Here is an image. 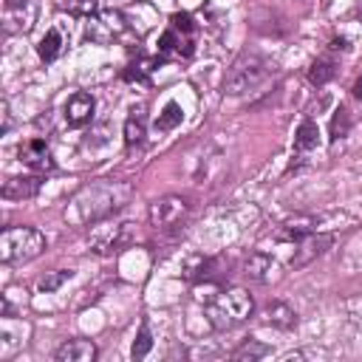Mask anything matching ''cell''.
Instances as JSON below:
<instances>
[{
	"instance_id": "obj_4",
	"label": "cell",
	"mask_w": 362,
	"mask_h": 362,
	"mask_svg": "<svg viewBox=\"0 0 362 362\" xmlns=\"http://www.w3.org/2000/svg\"><path fill=\"white\" fill-rule=\"evenodd\" d=\"M45 235L34 226H6L0 235V260L8 263H25L42 255Z\"/></svg>"
},
{
	"instance_id": "obj_19",
	"label": "cell",
	"mask_w": 362,
	"mask_h": 362,
	"mask_svg": "<svg viewBox=\"0 0 362 362\" xmlns=\"http://www.w3.org/2000/svg\"><path fill=\"white\" fill-rule=\"evenodd\" d=\"M314 226H317V221L311 215H291V218H286L280 223V235L283 238H291V240H300V238L311 235Z\"/></svg>"
},
{
	"instance_id": "obj_17",
	"label": "cell",
	"mask_w": 362,
	"mask_h": 362,
	"mask_svg": "<svg viewBox=\"0 0 362 362\" xmlns=\"http://www.w3.org/2000/svg\"><path fill=\"white\" fill-rule=\"evenodd\" d=\"M144 133H147L144 110H141V107H133L130 116L124 119V144H127V147H139V144L144 141Z\"/></svg>"
},
{
	"instance_id": "obj_25",
	"label": "cell",
	"mask_w": 362,
	"mask_h": 362,
	"mask_svg": "<svg viewBox=\"0 0 362 362\" xmlns=\"http://www.w3.org/2000/svg\"><path fill=\"white\" fill-rule=\"evenodd\" d=\"M351 130V110L342 105L334 110V119H331V141H339L342 136H348Z\"/></svg>"
},
{
	"instance_id": "obj_7",
	"label": "cell",
	"mask_w": 362,
	"mask_h": 362,
	"mask_svg": "<svg viewBox=\"0 0 362 362\" xmlns=\"http://www.w3.org/2000/svg\"><path fill=\"white\" fill-rule=\"evenodd\" d=\"M136 235V226L133 223H113V226H93L90 238H88V246L96 252V255H110V252H122Z\"/></svg>"
},
{
	"instance_id": "obj_21",
	"label": "cell",
	"mask_w": 362,
	"mask_h": 362,
	"mask_svg": "<svg viewBox=\"0 0 362 362\" xmlns=\"http://www.w3.org/2000/svg\"><path fill=\"white\" fill-rule=\"evenodd\" d=\"M269 354H272L269 345H263V342H257V339H243V342L232 351V359H235V362H255V359H263V356H269Z\"/></svg>"
},
{
	"instance_id": "obj_13",
	"label": "cell",
	"mask_w": 362,
	"mask_h": 362,
	"mask_svg": "<svg viewBox=\"0 0 362 362\" xmlns=\"http://www.w3.org/2000/svg\"><path fill=\"white\" fill-rule=\"evenodd\" d=\"M218 277V260L206 255H192L184 263V280L189 283H209Z\"/></svg>"
},
{
	"instance_id": "obj_24",
	"label": "cell",
	"mask_w": 362,
	"mask_h": 362,
	"mask_svg": "<svg viewBox=\"0 0 362 362\" xmlns=\"http://www.w3.org/2000/svg\"><path fill=\"white\" fill-rule=\"evenodd\" d=\"M150 348H153V334H150V325L141 322V325H139V334H136V339H133L130 356H133V359H144V356L150 354Z\"/></svg>"
},
{
	"instance_id": "obj_18",
	"label": "cell",
	"mask_w": 362,
	"mask_h": 362,
	"mask_svg": "<svg viewBox=\"0 0 362 362\" xmlns=\"http://www.w3.org/2000/svg\"><path fill=\"white\" fill-rule=\"evenodd\" d=\"M62 51H65V37H62V31H59V28H48L45 37L40 40V45H37L40 59H42V62H54Z\"/></svg>"
},
{
	"instance_id": "obj_30",
	"label": "cell",
	"mask_w": 362,
	"mask_h": 362,
	"mask_svg": "<svg viewBox=\"0 0 362 362\" xmlns=\"http://www.w3.org/2000/svg\"><path fill=\"white\" fill-rule=\"evenodd\" d=\"M354 96H356V99H362V79L354 85Z\"/></svg>"
},
{
	"instance_id": "obj_12",
	"label": "cell",
	"mask_w": 362,
	"mask_h": 362,
	"mask_svg": "<svg viewBox=\"0 0 362 362\" xmlns=\"http://www.w3.org/2000/svg\"><path fill=\"white\" fill-rule=\"evenodd\" d=\"M20 161L34 167V170H51L54 167V158H51V150H48V141L45 139H28L20 144Z\"/></svg>"
},
{
	"instance_id": "obj_5",
	"label": "cell",
	"mask_w": 362,
	"mask_h": 362,
	"mask_svg": "<svg viewBox=\"0 0 362 362\" xmlns=\"http://www.w3.org/2000/svg\"><path fill=\"white\" fill-rule=\"evenodd\" d=\"M195 51V23L187 11H175L158 37V59H187Z\"/></svg>"
},
{
	"instance_id": "obj_14",
	"label": "cell",
	"mask_w": 362,
	"mask_h": 362,
	"mask_svg": "<svg viewBox=\"0 0 362 362\" xmlns=\"http://www.w3.org/2000/svg\"><path fill=\"white\" fill-rule=\"evenodd\" d=\"M37 189H40V175H17V178H6L0 192L6 201H25L34 198Z\"/></svg>"
},
{
	"instance_id": "obj_11",
	"label": "cell",
	"mask_w": 362,
	"mask_h": 362,
	"mask_svg": "<svg viewBox=\"0 0 362 362\" xmlns=\"http://www.w3.org/2000/svg\"><path fill=\"white\" fill-rule=\"evenodd\" d=\"M96 354H99L96 342L76 337V339H65V342L57 348L54 359H57V362H93Z\"/></svg>"
},
{
	"instance_id": "obj_31",
	"label": "cell",
	"mask_w": 362,
	"mask_h": 362,
	"mask_svg": "<svg viewBox=\"0 0 362 362\" xmlns=\"http://www.w3.org/2000/svg\"><path fill=\"white\" fill-rule=\"evenodd\" d=\"M124 3H130V0H107L110 8H119V6H124Z\"/></svg>"
},
{
	"instance_id": "obj_23",
	"label": "cell",
	"mask_w": 362,
	"mask_h": 362,
	"mask_svg": "<svg viewBox=\"0 0 362 362\" xmlns=\"http://www.w3.org/2000/svg\"><path fill=\"white\" fill-rule=\"evenodd\" d=\"M181 119H184L181 105H178V102H167L164 110H161L158 119H156V130H158V133H167V130H173L175 124H181Z\"/></svg>"
},
{
	"instance_id": "obj_28",
	"label": "cell",
	"mask_w": 362,
	"mask_h": 362,
	"mask_svg": "<svg viewBox=\"0 0 362 362\" xmlns=\"http://www.w3.org/2000/svg\"><path fill=\"white\" fill-rule=\"evenodd\" d=\"M11 127V110H8V102L3 99V133H8Z\"/></svg>"
},
{
	"instance_id": "obj_6",
	"label": "cell",
	"mask_w": 362,
	"mask_h": 362,
	"mask_svg": "<svg viewBox=\"0 0 362 362\" xmlns=\"http://www.w3.org/2000/svg\"><path fill=\"white\" fill-rule=\"evenodd\" d=\"M189 212V201L181 198V195H164L158 201L150 204V223L158 229V232H170V229H178L181 221L187 218Z\"/></svg>"
},
{
	"instance_id": "obj_16",
	"label": "cell",
	"mask_w": 362,
	"mask_h": 362,
	"mask_svg": "<svg viewBox=\"0 0 362 362\" xmlns=\"http://www.w3.org/2000/svg\"><path fill=\"white\" fill-rule=\"evenodd\" d=\"M263 320H266L269 325L280 328V331H291V328L297 325V314H294V308L286 305V303H280V300H274V303H269V305L263 308Z\"/></svg>"
},
{
	"instance_id": "obj_29",
	"label": "cell",
	"mask_w": 362,
	"mask_h": 362,
	"mask_svg": "<svg viewBox=\"0 0 362 362\" xmlns=\"http://www.w3.org/2000/svg\"><path fill=\"white\" fill-rule=\"evenodd\" d=\"M28 0H6V8H20V6H25Z\"/></svg>"
},
{
	"instance_id": "obj_10",
	"label": "cell",
	"mask_w": 362,
	"mask_h": 362,
	"mask_svg": "<svg viewBox=\"0 0 362 362\" xmlns=\"http://www.w3.org/2000/svg\"><path fill=\"white\" fill-rule=\"evenodd\" d=\"M93 107H96L93 96L85 93V90H76V93H71L68 102H65V122H68L71 127H82V124H88V122L93 119Z\"/></svg>"
},
{
	"instance_id": "obj_3",
	"label": "cell",
	"mask_w": 362,
	"mask_h": 362,
	"mask_svg": "<svg viewBox=\"0 0 362 362\" xmlns=\"http://www.w3.org/2000/svg\"><path fill=\"white\" fill-rule=\"evenodd\" d=\"M269 76H274V65L269 59H263L260 54L246 51L232 62V68L223 79V93H229V96L252 93L257 88H263L269 82Z\"/></svg>"
},
{
	"instance_id": "obj_2",
	"label": "cell",
	"mask_w": 362,
	"mask_h": 362,
	"mask_svg": "<svg viewBox=\"0 0 362 362\" xmlns=\"http://www.w3.org/2000/svg\"><path fill=\"white\" fill-rule=\"evenodd\" d=\"M255 311V300L246 288L240 286H229L221 288L209 303H206V320L215 331H229L240 322H246Z\"/></svg>"
},
{
	"instance_id": "obj_26",
	"label": "cell",
	"mask_w": 362,
	"mask_h": 362,
	"mask_svg": "<svg viewBox=\"0 0 362 362\" xmlns=\"http://www.w3.org/2000/svg\"><path fill=\"white\" fill-rule=\"evenodd\" d=\"M71 277H74V272H71V269H57V272H51V274H45V277H40V283H37V286H40V291H45V294H48V291H57V288H59L65 280H71Z\"/></svg>"
},
{
	"instance_id": "obj_8",
	"label": "cell",
	"mask_w": 362,
	"mask_h": 362,
	"mask_svg": "<svg viewBox=\"0 0 362 362\" xmlns=\"http://www.w3.org/2000/svg\"><path fill=\"white\" fill-rule=\"evenodd\" d=\"M124 28H127V23H124V17L119 14V8L96 11V14H90L88 23H85V34H88V40H93V42H113L116 37L124 34Z\"/></svg>"
},
{
	"instance_id": "obj_20",
	"label": "cell",
	"mask_w": 362,
	"mask_h": 362,
	"mask_svg": "<svg viewBox=\"0 0 362 362\" xmlns=\"http://www.w3.org/2000/svg\"><path fill=\"white\" fill-rule=\"evenodd\" d=\"M317 136H320V130H317L314 119H311V116H305V119L300 122L297 133H294V153H297V156H303V153L314 150V147H317Z\"/></svg>"
},
{
	"instance_id": "obj_9",
	"label": "cell",
	"mask_w": 362,
	"mask_h": 362,
	"mask_svg": "<svg viewBox=\"0 0 362 362\" xmlns=\"http://www.w3.org/2000/svg\"><path fill=\"white\" fill-rule=\"evenodd\" d=\"M331 240H334L331 235H317V232L300 238L297 246H294V255H291L288 266H291V269H303V266H308L311 260H317V257L331 246Z\"/></svg>"
},
{
	"instance_id": "obj_1",
	"label": "cell",
	"mask_w": 362,
	"mask_h": 362,
	"mask_svg": "<svg viewBox=\"0 0 362 362\" xmlns=\"http://www.w3.org/2000/svg\"><path fill=\"white\" fill-rule=\"evenodd\" d=\"M130 198H133L130 181L102 178V181L79 187L68 198L62 218L68 226H96V223L107 221L110 215H116L119 209H124L130 204Z\"/></svg>"
},
{
	"instance_id": "obj_22",
	"label": "cell",
	"mask_w": 362,
	"mask_h": 362,
	"mask_svg": "<svg viewBox=\"0 0 362 362\" xmlns=\"http://www.w3.org/2000/svg\"><path fill=\"white\" fill-rule=\"evenodd\" d=\"M334 74H337V65H334V59L322 57V59H317V62L308 68V82L320 88V85L331 82V79H334Z\"/></svg>"
},
{
	"instance_id": "obj_15",
	"label": "cell",
	"mask_w": 362,
	"mask_h": 362,
	"mask_svg": "<svg viewBox=\"0 0 362 362\" xmlns=\"http://www.w3.org/2000/svg\"><path fill=\"white\" fill-rule=\"evenodd\" d=\"M243 274L249 280H255V283H269L274 277V260L266 252H252L243 260Z\"/></svg>"
},
{
	"instance_id": "obj_27",
	"label": "cell",
	"mask_w": 362,
	"mask_h": 362,
	"mask_svg": "<svg viewBox=\"0 0 362 362\" xmlns=\"http://www.w3.org/2000/svg\"><path fill=\"white\" fill-rule=\"evenodd\" d=\"M68 11L82 14V17H90V14L99 11V6H96V0H71V3H68Z\"/></svg>"
}]
</instances>
